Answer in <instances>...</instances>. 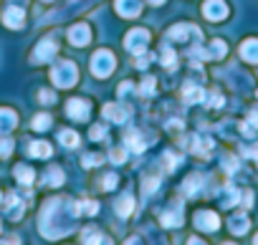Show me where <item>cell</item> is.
<instances>
[{
    "mask_svg": "<svg viewBox=\"0 0 258 245\" xmlns=\"http://www.w3.org/2000/svg\"><path fill=\"white\" fill-rule=\"evenodd\" d=\"M74 207H76V212H86V215H94L96 212V202H91V200H81Z\"/></svg>",
    "mask_w": 258,
    "mask_h": 245,
    "instance_id": "cell-29",
    "label": "cell"
},
{
    "mask_svg": "<svg viewBox=\"0 0 258 245\" xmlns=\"http://www.w3.org/2000/svg\"><path fill=\"white\" fill-rule=\"evenodd\" d=\"M81 165H84V167H94V165H99V157H96V154H86Z\"/></svg>",
    "mask_w": 258,
    "mask_h": 245,
    "instance_id": "cell-38",
    "label": "cell"
},
{
    "mask_svg": "<svg viewBox=\"0 0 258 245\" xmlns=\"http://www.w3.org/2000/svg\"><path fill=\"white\" fill-rule=\"evenodd\" d=\"M203 16L208 21H223L228 16V6L223 3V0H208V3L203 6Z\"/></svg>",
    "mask_w": 258,
    "mask_h": 245,
    "instance_id": "cell-5",
    "label": "cell"
},
{
    "mask_svg": "<svg viewBox=\"0 0 258 245\" xmlns=\"http://www.w3.org/2000/svg\"><path fill=\"white\" fill-rule=\"evenodd\" d=\"M225 245H235V242H225Z\"/></svg>",
    "mask_w": 258,
    "mask_h": 245,
    "instance_id": "cell-46",
    "label": "cell"
},
{
    "mask_svg": "<svg viewBox=\"0 0 258 245\" xmlns=\"http://www.w3.org/2000/svg\"><path fill=\"white\" fill-rule=\"evenodd\" d=\"M61 182H63V172L58 167H51L46 172V185H61Z\"/></svg>",
    "mask_w": 258,
    "mask_h": 245,
    "instance_id": "cell-27",
    "label": "cell"
},
{
    "mask_svg": "<svg viewBox=\"0 0 258 245\" xmlns=\"http://www.w3.org/2000/svg\"><path fill=\"white\" fill-rule=\"evenodd\" d=\"M58 139H61V144H63V147H76V144H79V134H76V132H71V129H61Z\"/></svg>",
    "mask_w": 258,
    "mask_h": 245,
    "instance_id": "cell-24",
    "label": "cell"
},
{
    "mask_svg": "<svg viewBox=\"0 0 258 245\" xmlns=\"http://www.w3.org/2000/svg\"><path fill=\"white\" fill-rule=\"evenodd\" d=\"M28 152H31V157H51V144H46V142H33V144L28 147Z\"/></svg>",
    "mask_w": 258,
    "mask_h": 245,
    "instance_id": "cell-21",
    "label": "cell"
},
{
    "mask_svg": "<svg viewBox=\"0 0 258 245\" xmlns=\"http://www.w3.org/2000/svg\"><path fill=\"white\" fill-rule=\"evenodd\" d=\"M253 245H258V235H255V237H253Z\"/></svg>",
    "mask_w": 258,
    "mask_h": 245,
    "instance_id": "cell-45",
    "label": "cell"
},
{
    "mask_svg": "<svg viewBox=\"0 0 258 245\" xmlns=\"http://www.w3.org/2000/svg\"><path fill=\"white\" fill-rule=\"evenodd\" d=\"M248 225H250V220H248L245 215H233V217L228 220V227H230L233 235H243V232L248 230Z\"/></svg>",
    "mask_w": 258,
    "mask_h": 245,
    "instance_id": "cell-19",
    "label": "cell"
},
{
    "mask_svg": "<svg viewBox=\"0 0 258 245\" xmlns=\"http://www.w3.org/2000/svg\"><path fill=\"white\" fill-rule=\"evenodd\" d=\"M185 99H187V101H203V99H205V91L187 84V86H185Z\"/></svg>",
    "mask_w": 258,
    "mask_h": 245,
    "instance_id": "cell-25",
    "label": "cell"
},
{
    "mask_svg": "<svg viewBox=\"0 0 258 245\" xmlns=\"http://www.w3.org/2000/svg\"><path fill=\"white\" fill-rule=\"evenodd\" d=\"M140 94H145V96H152V94H155V78H145V84L140 86Z\"/></svg>",
    "mask_w": 258,
    "mask_h": 245,
    "instance_id": "cell-31",
    "label": "cell"
},
{
    "mask_svg": "<svg viewBox=\"0 0 258 245\" xmlns=\"http://www.w3.org/2000/svg\"><path fill=\"white\" fill-rule=\"evenodd\" d=\"M187 36H195V38H200V31H198L195 26L180 23V26L170 28V33H167V38H170V41H187Z\"/></svg>",
    "mask_w": 258,
    "mask_h": 245,
    "instance_id": "cell-11",
    "label": "cell"
},
{
    "mask_svg": "<svg viewBox=\"0 0 258 245\" xmlns=\"http://www.w3.org/2000/svg\"><path fill=\"white\" fill-rule=\"evenodd\" d=\"M147 43H150V33H147V31H142V28L129 31V33H126V38H124L126 51H132V53H137V56L147 48Z\"/></svg>",
    "mask_w": 258,
    "mask_h": 245,
    "instance_id": "cell-4",
    "label": "cell"
},
{
    "mask_svg": "<svg viewBox=\"0 0 258 245\" xmlns=\"http://www.w3.org/2000/svg\"><path fill=\"white\" fill-rule=\"evenodd\" d=\"M150 3H152V6H160V3H165V0H150Z\"/></svg>",
    "mask_w": 258,
    "mask_h": 245,
    "instance_id": "cell-43",
    "label": "cell"
},
{
    "mask_svg": "<svg viewBox=\"0 0 258 245\" xmlns=\"http://www.w3.org/2000/svg\"><path fill=\"white\" fill-rule=\"evenodd\" d=\"M69 41H71L74 46H86V43L91 41V28H89L86 23H76V26L69 31Z\"/></svg>",
    "mask_w": 258,
    "mask_h": 245,
    "instance_id": "cell-9",
    "label": "cell"
},
{
    "mask_svg": "<svg viewBox=\"0 0 258 245\" xmlns=\"http://www.w3.org/2000/svg\"><path fill=\"white\" fill-rule=\"evenodd\" d=\"M255 96H258V94H255Z\"/></svg>",
    "mask_w": 258,
    "mask_h": 245,
    "instance_id": "cell-48",
    "label": "cell"
},
{
    "mask_svg": "<svg viewBox=\"0 0 258 245\" xmlns=\"http://www.w3.org/2000/svg\"><path fill=\"white\" fill-rule=\"evenodd\" d=\"M48 127H51V116H48V114H38V116L33 119V129H36V132H46Z\"/></svg>",
    "mask_w": 258,
    "mask_h": 245,
    "instance_id": "cell-26",
    "label": "cell"
},
{
    "mask_svg": "<svg viewBox=\"0 0 258 245\" xmlns=\"http://www.w3.org/2000/svg\"><path fill=\"white\" fill-rule=\"evenodd\" d=\"M132 207H135V200L129 197V195H124L119 202H116V212L121 215V217H126V215H132Z\"/></svg>",
    "mask_w": 258,
    "mask_h": 245,
    "instance_id": "cell-23",
    "label": "cell"
},
{
    "mask_svg": "<svg viewBox=\"0 0 258 245\" xmlns=\"http://www.w3.org/2000/svg\"><path fill=\"white\" fill-rule=\"evenodd\" d=\"M238 197H240V192H238L233 185H228V187L223 190V195H220V202H223V207H230V205L238 202Z\"/></svg>",
    "mask_w": 258,
    "mask_h": 245,
    "instance_id": "cell-20",
    "label": "cell"
},
{
    "mask_svg": "<svg viewBox=\"0 0 258 245\" xmlns=\"http://www.w3.org/2000/svg\"><path fill=\"white\" fill-rule=\"evenodd\" d=\"M46 3H51V0H46Z\"/></svg>",
    "mask_w": 258,
    "mask_h": 245,
    "instance_id": "cell-47",
    "label": "cell"
},
{
    "mask_svg": "<svg viewBox=\"0 0 258 245\" xmlns=\"http://www.w3.org/2000/svg\"><path fill=\"white\" fill-rule=\"evenodd\" d=\"M94 245H111V240H109V237H104V235H99V240H96Z\"/></svg>",
    "mask_w": 258,
    "mask_h": 245,
    "instance_id": "cell-40",
    "label": "cell"
},
{
    "mask_svg": "<svg viewBox=\"0 0 258 245\" xmlns=\"http://www.w3.org/2000/svg\"><path fill=\"white\" fill-rule=\"evenodd\" d=\"M195 225H198L200 230H205V232H215V230L220 227V220H218V215H215V212L203 210V212H198V215H195Z\"/></svg>",
    "mask_w": 258,
    "mask_h": 245,
    "instance_id": "cell-7",
    "label": "cell"
},
{
    "mask_svg": "<svg viewBox=\"0 0 258 245\" xmlns=\"http://www.w3.org/2000/svg\"><path fill=\"white\" fill-rule=\"evenodd\" d=\"M124 159H126V149H114V152H111V162H114V165H121Z\"/></svg>",
    "mask_w": 258,
    "mask_h": 245,
    "instance_id": "cell-34",
    "label": "cell"
},
{
    "mask_svg": "<svg viewBox=\"0 0 258 245\" xmlns=\"http://www.w3.org/2000/svg\"><path fill=\"white\" fill-rule=\"evenodd\" d=\"M175 58H177L175 51H172L170 46H165V51H162V63H165L167 68H172V66H175Z\"/></svg>",
    "mask_w": 258,
    "mask_h": 245,
    "instance_id": "cell-30",
    "label": "cell"
},
{
    "mask_svg": "<svg viewBox=\"0 0 258 245\" xmlns=\"http://www.w3.org/2000/svg\"><path fill=\"white\" fill-rule=\"evenodd\" d=\"M142 11V0H116V13L121 18H135Z\"/></svg>",
    "mask_w": 258,
    "mask_h": 245,
    "instance_id": "cell-10",
    "label": "cell"
},
{
    "mask_svg": "<svg viewBox=\"0 0 258 245\" xmlns=\"http://www.w3.org/2000/svg\"><path fill=\"white\" fill-rule=\"evenodd\" d=\"M11 3H16V6H21V3H26V0H11Z\"/></svg>",
    "mask_w": 258,
    "mask_h": 245,
    "instance_id": "cell-44",
    "label": "cell"
},
{
    "mask_svg": "<svg viewBox=\"0 0 258 245\" xmlns=\"http://www.w3.org/2000/svg\"><path fill=\"white\" fill-rule=\"evenodd\" d=\"M3 210H6V217H11V220H21V215H23V202H21L16 195H8Z\"/></svg>",
    "mask_w": 258,
    "mask_h": 245,
    "instance_id": "cell-16",
    "label": "cell"
},
{
    "mask_svg": "<svg viewBox=\"0 0 258 245\" xmlns=\"http://www.w3.org/2000/svg\"><path fill=\"white\" fill-rule=\"evenodd\" d=\"M101 114H104V119L114 121V124H121V121L129 119V109L121 106V104H106V106L101 109Z\"/></svg>",
    "mask_w": 258,
    "mask_h": 245,
    "instance_id": "cell-8",
    "label": "cell"
},
{
    "mask_svg": "<svg viewBox=\"0 0 258 245\" xmlns=\"http://www.w3.org/2000/svg\"><path fill=\"white\" fill-rule=\"evenodd\" d=\"M116 91H119V96H126L129 91H132V84H129V81H126V84H121V86H119Z\"/></svg>",
    "mask_w": 258,
    "mask_h": 245,
    "instance_id": "cell-39",
    "label": "cell"
},
{
    "mask_svg": "<svg viewBox=\"0 0 258 245\" xmlns=\"http://www.w3.org/2000/svg\"><path fill=\"white\" fill-rule=\"evenodd\" d=\"M16 177H18L23 185H31V182L36 180V172H33L31 167H26V165H18V167H16Z\"/></svg>",
    "mask_w": 258,
    "mask_h": 245,
    "instance_id": "cell-22",
    "label": "cell"
},
{
    "mask_svg": "<svg viewBox=\"0 0 258 245\" xmlns=\"http://www.w3.org/2000/svg\"><path fill=\"white\" fill-rule=\"evenodd\" d=\"M74 220H76V207L69 200H56L53 197L43 205L41 217H38V227L48 240H56V237H63V235L71 232Z\"/></svg>",
    "mask_w": 258,
    "mask_h": 245,
    "instance_id": "cell-1",
    "label": "cell"
},
{
    "mask_svg": "<svg viewBox=\"0 0 258 245\" xmlns=\"http://www.w3.org/2000/svg\"><path fill=\"white\" fill-rule=\"evenodd\" d=\"M187 245H203V242H200V240H198V237H192V240H190V242H187Z\"/></svg>",
    "mask_w": 258,
    "mask_h": 245,
    "instance_id": "cell-42",
    "label": "cell"
},
{
    "mask_svg": "<svg viewBox=\"0 0 258 245\" xmlns=\"http://www.w3.org/2000/svg\"><path fill=\"white\" fill-rule=\"evenodd\" d=\"M104 137H106V129H104V127H99V124L91 127V139H94V142H101Z\"/></svg>",
    "mask_w": 258,
    "mask_h": 245,
    "instance_id": "cell-33",
    "label": "cell"
},
{
    "mask_svg": "<svg viewBox=\"0 0 258 245\" xmlns=\"http://www.w3.org/2000/svg\"><path fill=\"white\" fill-rule=\"evenodd\" d=\"M66 114L71 119H76V121L89 119V101H84V99H69L66 101Z\"/></svg>",
    "mask_w": 258,
    "mask_h": 245,
    "instance_id": "cell-6",
    "label": "cell"
},
{
    "mask_svg": "<svg viewBox=\"0 0 258 245\" xmlns=\"http://www.w3.org/2000/svg\"><path fill=\"white\" fill-rule=\"evenodd\" d=\"M200 187H203V180H200L198 175H192V177L185 182V195H195Z\"/></svg>",
    "mask_w": 258,
    "mask_h": 245,
    "instance_id": "cell-28",
    "label": "cell"
},
{
    "mask_svg": "<svg viewBox=\"0 0 258 245\" xmlns=\"http://www.w3.org/2000/svg\"><path fill=\"white\" fill-rule=\"evenodd\" d=\"M180 222H182V205L175 202V205H170V207L162 212V225H165V227H177Z\"/></svg>",
    "mask_w": 258,
    "mask_h": 245,
    "instance_id": "cell-12",
    "label": "cell"
},
{
    "mask_svg": "<svg viewBox=\"0 0 258 245\" xmlns=\"http://www.w3.org/2000/svg\"><path fill=\"white\" fill-rule=\"evenodd\" d=\"M114 56H111V51H106V48H101V51H96L94 56H91V73L96 76V78H106L111 71H114Z\"/></svg>",
    "mask_w": 258,
    "mask_h": 245,
    "instance_id": "cell-3",
    "label": "cell"
},
{
    "mask_svg": "<svg viewBox=\"0 0 258 245\" xmlns=\"http://www.w3.org/2000/svg\"><path fill=\"white\" fill-rule=\"evenodd\" d=\"M18 119L13 109H0V134H8L11 129H16Z\"/></svg>",
    "mask_w": 258,
    "mask_h": 245,
    "instance_id": "cell-18",
    "label": "cell"
},
{
    "mask_svg": "<svg viewBox=\"0 0 258 245\" xmlns=\"http://www.w3.org/2000/svg\"><path fill=\"white\" fill-rule=\"evenodd\" d=\"M51 78H53V84H56V86H61V89L74 86V84H76V78H79L76 63H71V61H61V63H56V66H53V71H51Z\"/></svg>",
    "mask_w": 258,
    "mask_h": 245,
    "instance_id": "cell-2",
    "label": "cell"
},
{
    "mask_svg": "<svg viewBox=\"0 0 258 245\" xmlns=\"http://www.w3.org/2000/svg\"><path fill=\"white\" fill-rule=\"evenodd\" d=\"M38 101H43V104H53V91H38Z\"/></svg>",
    "mask_w": 258,
    "mask_h": 245,
    "instance_id": "cell-35",
    "label": "cell"
},
{
    "mask_svg": "<svg viewBox=\"0 0 258 245\" xmlns=\"http://www.w3.org/2000/svg\"><path fill=\"white\" fill-rule=\"evenodd\" d=\"M145 142H142V137H140V132H129L126 137H124V149L126 152H135V154H142L145 152Z\"/></svg>",
    "mask_w": 258,
    "mask_h": 245,
    "instance_id": "cell-17",
    "label": "cell"
},
{
    "mask_svg": "<svg viewBox=\"0 0 258 245\" xmlns=\"http://www.w3.org/2000/svg\"><path fill=\"white\" fill-rule=\"evenodd\" d=\"M13 152V142L11 139H0V157H8Z\"/></svg>",
    "mask_w": 258,
    "mask_h": 245,
    "instance_id": "cell-32",
    "label": "cell"
},
{
    "mask_svg": "<svg viewBox=\"0 0 258 245\" xmlns=\"http://www.w3.org/2000/svg\"><path fill=\"white\" fill-rule=\"evenodd\" d=\"M23 8L21 6H11L6 13H3V23L8 26V28H21L23 26Z\"/></svg>",
    "mask_w": 258,
    "mask_h": 245,
    "instance_id": "cell-14",
    "label": "cell"
},
{
    "mask_svg": "<svg viewBox=\"0 0 258 245\" xmlns=\"http://www.w3.org/2000/svg\"><path fill=\"white\" fill-rule=\"evenodd\" d=\"M248 124H250L253 129H258V106H255V109L248 114Z\"/></svg>",
    "mask_w": 258,
    "mask_h": 245,
    "instance_id": "cell-37",
    "label": "cell"
},
{
    "mask_svg": "<svg viewBox=\"0 0 258 245\" xmlns=\"http://www.w3.org/2000/svg\"><path fill=\"white\" fill-rule=\"evenodd\" d=\"M101 187H104V190H114V187H116V175H106Z\"/></svg>",
    "mask_w": 258,
    "mask_h": 245,
    "instance_id": "cell-36",
    "label": "cell"
},
{
    "mask_svg": "<svg viewBox=\"0 0 258 245\" xmlns=\"http://www.w3.org/2000/svg\"><path fill=\"white\" fill-rule=\"evenodd\" d=\"M240 58L248 63H258V38H248L240 43Z\"/></svg>",
    "mask_w": 258,
    "mask_h": 245,
    "instance_id": "cell-15",
    "label": "cell"
},
{
    "mask_svg": "<svg viewBox=\"0 0 258 245\" xmlns=\"http://www.w3.org/2000/svg\"><path fill=\"white\" fill-rule=\"evenodd\" d=\"M53 56H56V43L53 41H41L36 46V51H33V61H41V63L51 61Z\"/></svg>",
    "mask_w": 258,
    "mask_h": 245,
    "instance_id": "cell-13",
    "label": "cell"
},
{
    "mask_svg": "<svg viewBox=\"0 0 258 245\" xmlns=\"http://www.w3.org/2000/svg\"><path fill=\"white\" fill-rule=\"evenodd\" d=\"M126 245H142V240H137V237H132V240H126Z\"/></svg>",
    "mask_w": 258,
    "mask_h": 245,
    "instance_id": "cell-41",
    "label": "cell"
}]
</instances>
